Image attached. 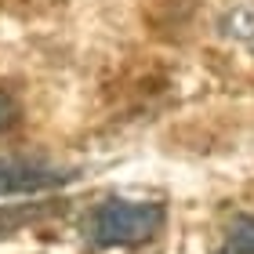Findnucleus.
Listing matches in <instances>:
<instances>
[{
	"label": "nucleus",
	"mask_w": 254,
	"mask_h": 254,
	"mask_svg": "<svg viewBox=\"0 0 254 254\" xmlns=\"http://www.w3.org/2000/svg\"><path fill=\"white\" fill-rule=\"evenodd\" d=\"M229 254H254V214H240L233 225H229Z\"/></svg>",
	"instance_id": "obj_3"
},
{
	"label": "nucleus",
	"mask_w": 254,
	"mask_h": 254,
	"mask_svg": "<svg viewBox=\"0 0 254 254\" xmlns=\"http://www.w3.org/2000/svg\"><path fill=\"white\" fill-rule=\"evenodd\" d=\"M15 124H18V102L0 87V131H7V127H15Z\"/></svg>",
	"instance_id": "obj_4"
},
{
	"label": "nucleus",
	"mask_w": 254,
	"mask_h": 254,
	"mask_svg": "<svg viewBox=\"0 0 254 254\" xmlns=\"http://www.w3.org/2000/svg\"><path fill=\"white\" fill-rule=\"evenodd\" d=\"M164 207L138 200H106L87 218V236L95 247H134L164 229Z\"/></svg>",
	"instance_id": "obj_1"
},
{
	"label": "nucleus",
	"mask_w": 254,
	"mask_h": 254,
	"mask_svg": "<svg viewBox=\"0 0 254 254\" xmlns=\"http://www.w3.org/2000/svg\"><path fill=\"white\" fill-rule=\"evenodd\" d=\"M69 175L59 167H48L40 160L26 156H0V196H22V192H40L62 186Z\"/></svg>",
	"instance_id": "obj_2"
}]
</instances>
